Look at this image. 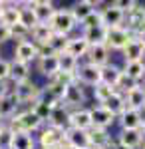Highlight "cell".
<instances>
[{
	"label": "cell",
	"instance_id": "cell-47",
	"mask_svg": "<svg viewBox=\"0 0 145 149\" xmlns=\"http://www.w3.org/2000/svg\"><path fill=\"white\" fill-rule=\"evenodd\" d=\"M139 149H145V145H141V147H139Z\"/></svg>",
	"mask_w": 145,
	"mask_h": 149
},
{
	"label": "cell",
	"instance_id": "cell-17",
	"mask_svg": "<svg viewBox=\"0 0 145 149\" xmlns=\"http://www.w3.org/2000/svg\"><path fill=\"white\" fill-rule=\"evenodd\" d=\"M36 62H38V72L42 76H46L48 80L56 78L58 74H60V58H58V54L46 56V58H38Z\"/></svg>",
	"mask_w": 145,
	"mask_h": 149
},
{
	"label": "cell",
	"instance_id": "cell-19",
	"mask_svg": "<svg viewBox=\"0 0 145 149\" xmlns=\"http://www.w3.org/2000/svg\"><path fill=\"white\" fill-rule=\"evenodd\" d=\"M32 10L38 18V24H48L52 20L54 12L58 10L54 6V2H48V0H34L32 2Z\"/></svg>",
	"mask_w": 145,
	"mask_h": 149
},
{
	"label": "cell",
	"instance_id": "cell-38",
	"mask_svg": "<svg viewBox=\"0 0 145 149\" xmlns=\"http://www.w3.org/2000/svg\"><path fill=\"white\" fill-rule=\"evenodd\" d=\"M112 4L115 6V8H117V10H121L123 14L127 16V14L133 10V8L137 6V4H139V2H135V0H115V2H112Z\"/></svg>",
	"mask_w": 145,
	"mask_h": 149
},
{
	"label": "cell",
	"instance_id": "cell-31",
	"mask_svg": "<svg viewBox=\"0 0 145 149\" xmlns=\"http://www.w3.org/2000/svg\"><path fill=\"white\" fill-rule=\"evenodd\" d=\"M84 38L89 46H98V44H105V36H107V28L103 26H96V28H88L84 30Z\"/></svg>",
	"mask_w": 145,
	"mask_h": 149
},
{
	"label": "cell",
	"instance_id": "cell-24",
	"mask_svg": "<svg viewBox=\"0 0 145 149\" xmlns=\"http://www.w3.org/2000/svg\"><path fill=\"white\" fill-rule=\"evenodd\" d=\"M100 105H101V107H105V109H107V111H109V113L117 119V117H119V113L125 109V97H123V93H119L117 90H113L112 95H109V97H107L103 103H100Z\"/></svg>",
	"mask_w": 145,
	"mask_h": 149
},
{
	"label": "cell",
	"instance_id": "cell-25",
	"mask_svg": "<svg viewBox=\"0 0 145 149\" xmlns=\"http://www.w3.org/2000/svg\"><path fill=\"white\" fill-rule=\"evenodd\" d=\"M123 97H125V107H131V109H137V111H143L145 109V88L143 86L133 88Z\"/></svg>",
	"mask_w": 145,
	"mask_h": 149
},
{
	"label": "cell",
	"instance_id": "cell-22",
	"mask_svg": "<svg viewBox=\"0 0 145 149\" xmlns=\"http://www.w3.org/2000/svg\"><path fill=\"white\" fill-rule=\"evenodd\" d=\"M86 58H88V64H93V66L101 68V66L109 64V50H107V46H105V44L89 46Z\"/></svg>",
	"mask_w": 145,
	"mask_h": 149
},
{
	"label": "cell",
	"instance_id": "cell-35",
	"mask_svg": "<svg viewBox=\"0 0 145 149\" xmlns=\"http://www.w3.org/2000/svg\"><path fill=\"white\" fill-rule=\"evenodd\" d=\"M30 109H32L34 113H36L38 117H40V119H42V123H44V121H48V117L52 115V111H54L56 107H52L50 103L42 102V100L38 97V100H36V102L32 103V107H30Z\"/></svg>",
	"mask_w": 145,
	"mask_h": 149
},
{
	"label": "cell",
	"instance_id": "cell-37",
	"mask_svg": "<svg viewBox=\"0 0 145 149\" xmlns=\"http://www.w3.org/2000/svg\"><path fill=\"white\" fill-rule=\"evenodd\" d=\"M12 135H14V131H12V129L6 125V123L0 127V149H10Z\"/></svg>",
	"mask_w": 145,
	"mask_h": 149
},
{
	"label": "cell",
	"instance_id": "cell-15",
	"mask_svg": "<svg viewBox=\"0 0 145 149\" xmlns=\"http://www.w3.org/2000/svg\"><path fill=\"white\" fill-rule=\"evenodd\" d=\"M117 143L127 149H139L143 145V133L141 129H121L117 133Z\"/></svg>",
	"mask_w": 145,
	"mask_h": 149
},
{
	"label": "cell",
	"instance_id": "cell-33",
	"mask_svg": "<svg viewBox=\"0 0 145 149\" xmlns=\"http://www.w3.org/2000/svg\"><path fill=\"white\" fill-rule=\"evenodd\" d=\"M34 145H36V139H34L30 133H24V131H14L10 149H34Z\"/></svg>",
	"mask_w": 145,
	"mask_h": 149
},
{
	"label": "cell",
	"instance_id": "cell-9",
	"mask_svg": "<svg viewBox=\"0 0 145 149\" xmlns=\"http://www.w3.org/2000/svg\"><path fill=\"white\" fill-rule=\"evenodd\" d=\"M89 119H91V129H107L115 121V117L101 105L89 107Z\"/></svg>",
	"mask_w": 145,
	"mask_h": 149
},
{
	"label": "cell",
	"instance_id": "cell-18",
	"mask_svg": "<svg viewBox=\"0 0 145 149\" xmlns=\"http://www.w3.org/2000/svg\"><path fill=\"white\" fill-rule=\"evenodd\" d=\"M0 24H4L6 28H12L16 24H20V4H6L2 2L0 8Z\"/></svg>",
	"mask_w": 145,
	"mask_h": 149
},
{
	"label": "cell",
	"instance_id": "cell-8",
	"mask_svg": "<svg viewBox=\"0 0 145 149\" xmlns=\"http://www.w3.org/2000/svg\"><path fill=\"white\" fill-rule=\"evenodd\" d=\"M14 60L24 62V64H32L38 60V46L34 44L32 40H20L16 48H14Z\"/></svg>",
	"mask_w": 145,
	"mask_h": 149
},
{
	"label": "cell",
	"instance_id": "cell-30",
	"mask_svg": "<svg viewBox=\"0 0 145 149\" xmlns=\"http://www.w3.org/2000/svg\"><path fill=\"white\" fill-rule=\"evenodd\" d=\"M121 72L127 78H131L133 81L139 84L141 80H145V62H125Z\"/></svg>",
	"mask_w": 145,
	"mask_h": 149
},
{
	"label": "cell",
	"instance_id": "cell-13",
	"mask_svg": "<svg viewBox=\"0 0 145 149\" xmlns=\"http://www.w3.org/2000/svg\"><path fill=\"white\" fill-rule=\"evenodd\" d=\"M68 10L72 14V18L76 20V24H82L86 18H89L93 12L98 10V8H96V2H91V0H79V2H74Z\"/></svg>",
	"mask_w": 145,
	"mask_h": 149
},
{
	"label": "cell",
	"instance_id": "cell-6",
	"mask_svg": "<svg viewBox=\"0 0 145 149\" xmlns=\"http://www.w3.org/2000/svg\"><path fill=\"white\" fill-rule=\"evenodd\" d=\"M131 32L125 28V26H117V28H107V36H105V46L107 50L112 52V50H117V52H121L123 46L127 44V40L131 38Z\"/></svg>",
	"mask_w": 145,
	"mask_h": 149
},
{
	"label": "cell",
	"instance_id": "cell-42",
	"mask_svg": "<svg viewBox=\"0 0 145 149\" xmlns=\"http://www.w3.org/2000/svg\"><path fill=\"white\" fill-rule=\"evenodd\" d=\"M6 93H10L8 81H0V95H6Z\"/></svg>",
	"mask_w": 145,
	"mask_h": 149
},
{
	"label": "cell",
	"instance_id": "cell-32",
	"mask_svg": "<svg viewBox=\"0 0 145 149\" xmlns=\"http://www.w3.org/2000/svg\"><path fill=\"white\" fill-rule=\"evenodd\" d=\"M20 24L24 28H28V30H32V28L38 26V18H36V14L32 10V2L20 4Z\"/></svg>",
	"mask_w": 145,
	"mask_h": 149
},
{
	"label": "cell",
	"instance_id": "cell-21",
	"mask_svg": "<svg viewBox=\"0 0 145 149\" xmlns=\"http://www.w3.org/2000/svg\"><path fill=\"white\" fill-rule=\"evenodd\" d=\"M70 127L82 129V131H89L91 129V119H89L88 107H79V109H72L70 111Z\"/></svg>",
	"mask_w": 145,
	"mask_h": 149
},
{
	"label": "cell",
	"instance_id": "cell-34",
	"mask_svg": "<svg viewBox=\"0 0 145 149\" xmlns=\"http://www.w3.org/2000/svg\"><path fill=\"white\" fill-rule=\"evenodd\" d=\"M58 58H60V72H62V74H76V70H78V66H79V62L76 58L70 56L68 52L58 54Z\"/></svg>",
	"mask_w": 145,
	"mask_h": 149
},
{
	"label": "cell",
	"instance_id": "cell-27",
	"mask_svg": "<svg viewBox=\"0 0 145 149\" xmlns=\"http://www.w3.org/2000/svg\"><path fill=\"white\" fill-rule=\"evenodd\" d=\"M26 80H30V66L24 64V62H18V60H12L8 81H12V86H14V84H20V81H26Z\"/></svg>",
	"mask_w": 145,
	"mask_h": 149
},
{
	"label": "cell",
	"instance_id": "cell-7",
	"mask_svg": "<svg viewBox=\"0 0 145 149\" xmlns=\"http://www.w3.org/2000/svg\"><path fill=\"white\" fill-rule=\"evenodd\" d=\"M86 103V93H84V88L79 84H70L64 88V95H62V105L64 107H74V109H79L82 105Z\"/></svg>",
	"mask_w": 145,
	"mask_h": 149
},
{
	"label": "cell",
	"instance_id": "cell-40",
	"mask_svg": "<svg viewBox=\"0 0 145 149\" xmlns=\"http://www.w3.org/2000/svg\"><path fill=\"white\" fill-rule=\"evenodd\" d=\"M10 78V62L0 58V81H8Z\"/></svg>",
	"mask_w": 145,
	"mask_h": 149
},
{
	"label": "cell",
	"instance_id": "cell-3",
	"mask_svg": "<svg viewBox=\"0 0 145 149\" xmlns=\"http://www.w3.org/2000/svg\"><path fill=\"white\" fill-rule=\"evenodd\" d=\"M48 26L52 28V32L58 36H70V32L78 26L76 24V20L72 18V14H70V10H64V8H60V10L54 12V16H52V20L48 22Z\"/></svg>",
	"mask_w": 145,
	"mask_h": 149
},
{
	"label": "cell",
	"instance_id": "cell-46",
	"mask_svg": "<svg viewBox=\"0 0 145 149\" xmlns=\"http://www.w3.org/2000/svg\"><path fill=\"white\" fill-rule=\"evenodd\" d=\"M2 125H4V121H0V127H2Z\"/></svg>",
	"mask_w": 145,
	"mask_h": 149
},
{
	"label": "cell",
	"instance_id": "cell-23",
	"mask_svg": "<svg viewBox=\"0 0 145 149\" xmlns=\"http://www.w3.org/2000/svg\"><path fill=\"white\" fill-rule=\"evenodd\" d=\"M89 50V44L86 42V38L84 36H74V38H68V44H66V50L70 56H74L76 60L79 62V58H86Z\"/></svg>",
	"mask_w": 145,
	"mask_h": 149
},
{
	"label": "cell",
	"instance_id": "cell-45",
	"mask_svg": "<svg viewBox=\"0 0 145 149\" xmlns=\"http://www.w3.org/2000/svg\"><path fill=\"white\" fill-rule=\"evenodd\" d=\"M60 149H76V147H72V145H68V143H64V145H62Z\"/></svg>",
	"mask_w": 145,
	"mask_h": 149
},
{
	"label": "cell",
	"instance_id": "cell-20",
	"mask_svg": "<svg viewBox=\"0 0 145 149\" xmlns=\"http://www.w3.org/2000/svg\"><path fill=\"white\" fill-rule=\"evenodd\" d=\"M18 107H20V103L16 102V97L10 93H6V95H0V121H10L12 117L16 115L18 111Z\"/></svg>",
	"mask_w": 145,
	"mask_h": 149
},
{
	"label": "cell",
	"instance_id": "cell-2",
	"mask_svg": "<svg viewBox=\"0 0 145 149\" xmlns=\"http://www.w3.org/2000/svg\"><path fill=\"white\" fill-rule=\"evenodd\" d=\"M12 95L16 97V102L24 105V103H34L38 97H40V92L42 88H38L32 80H26V81H20V84H14L10 88Z\"/></svg>",
	"mask_w": 145,
	"mask_h": 149
},
{
	"label": "cell",
	"instance_id": "cell-10",
	"mask_svg": "<svg viewBox=\"0 0 145 149\" xmlns=\"http://www.w3.org/2000/svg\"><path fill=\"white\" fill-rule=\"evenodd\" d=\"M100 20H101L103 28H117V26H123L125 14L121 10H117L113 4H107L105 8L100 10Z\"/></svg>",
	"mask_w": 145,
	"mask_h": 149
},
{
	"label": "cell",
	"instance_id": "cell-29",
	"mask_svg": "<svg viewBox=\"0 0 145 149\" xmlns=\"http://www.w3.org/2000/svg\"><path fill=\"white\" fill-rule=\"evenodd\" d=\"M30 36H32V42L36 46H42V44H48L52 38H54V32L48 24H38L36 28L30 30Z\"/></svg>",
	"mask_w": 145,
	"mask_h": 149
},
{
	"label": "cell",
	"instance_id": "cell-26",
	"mask_svg": "<svg viewBox=\"0 0 145 149\" xmlns=\"http://www.w3.org/2000/svg\"><path fill=\"white\" fill-rule=\"evenodd\" d=\"M112 135L107 129H89V147L93 149H109Z\"/></svg>",
	"mask_w": 145,
	"mask_h": 149
},
{
	"label": "cell",
	"instance_id": "cell-36",
	"mask_svg": "<svg viewBox=\"0 0 145 149\" xmlns=\"http://www.w3.org/2000/svg\"><path fill=\"white\" fill-rule=\"evenodd\" d=\"M112 92H113L112 88H107V86H103V84H98V86L93 88V100H96L98 105H100V103H103L109 95H112Z\"/></svg>",
	"mask_w": 145,
	"mask_h": 149
},
{
	"label": "cell",
	"instance_id": "cell-11",
	"mask_svg": "<svg viewBox=\"0 0 145 149\" xmlns=\"http://www.w3.org/2000/svg\"><path fill=\"white\" fill-rule=\"evenodd\" d=\"M121 54L125 58V62H145V46L139 42V38L135 34L127 40V44L123 46Z\"/></svg>",
	"mask_w": 145,
	"mask_h": 149
},
{
	"label": "cell",
	"instance_id": "cell-48",
	"mask_svg": "<svg viewBox=\"0 0 145 149\" xmlns=\"http://www.w3.org/2000/svg\"><path fill=\"white\" fill-rule=\"evenodd\" d=\"M88 149H93V147H88Z\"/></svg>",
	"mask_w": 145,
	"mask_h": 149
},
{
	"label": "cell",
	"instance_id": "cell-14",
	"mask_svg": "<svg viewBox=\"0 0 145 149\" xmlns=\"http://www.w3.org/2000/svg\"><path fill=\"white\" fill-rule=\"evenodd\" d=\"M64 141L76 149H88L89 147V131L68 127L66 131H64Z\"/></svg>",
	"mask_w": 145,
	"mask_h": 149
},
{
	"label": "cell",
	"instance_id": "cell-1",
	"mask_svg": "<svg viewBox=\"0 0 145 149\" xmlns=\"http://www.w3.org/2000/svg\"><path fill=\"white\" fill-rule=\"evenodd\" d=\"M6 125L10 127L12 131H24V133L32 135L34 131H38L42 127V119L28 107V109H22V111H16V115L10 121H6Z\"/></svg>",
	"mask_w": 145,
	"mask_h": 149
},
{
	"label": "cell",
	"instance_id": "cell-44",
	"mask_svg": "<svg viewBox=\"0 0 145 149\" xmlns=\"http://www.w3.org/2000/svg\"><path fill=\"white\" fill-rule=\"evenodd\" d=\"M109 149H127V147H123V145H119V143L115 141V143H112V145H109Z\"/></svg>",
	"mask_w": 145,
	"mask_h": 149
},
{
	"label": "cell",
	"instance_id": "cell-28",
	"mask_svg": "<svg viewBox=\"0 0 145 149\" xmlns=\"http://www.w3.org/2000/svg\"><path fill=\"white\" fill-rule=\"evenodd\" d=\"M48 125L56 127L60 131H66L68 127H70V111H68L64 105L56 107V109L52 111V115L48 117Z\"/></svg>",
	"mask_w": 145,
	"mask_h": 149
},
{
	"label": "cell",
	"instance_id": "cell-5",
	"mask_svg": "<svg viewBox=\"0 0 145 149\" xmlns=\"http://www.w3.org/2000/svg\"><path fill=\"white\" fill-rule=\"evenodd\" d=\"M74 78H76V84H79V86H89V88H96L101 81L100 80V68L93 66V64H88V62L78 66Z\"/></svg>",
	"mask_w": 145,
	"mask_h": 149
},
{
	"label": "cell",
	"instance_id": "cell-16",
	"mask_svg": "<svg viewBox=\"0 0 145 149\" xmlns=\"http://www.w3.org/2000/svg\"><path fill=\"white\" fill-rule=\"evenodd\" d=\"M119 78H121V68L115 66V64H112V62L100 68V80H101L100 84L107 86V88L115 90L117 84H119Z\"/></svg>",
	"mask_w": 145,
	"mask_h": 149
},
{
	"label": "cell",
	"instance_id": "cell-12",
	"mask_svg": "<svg viewBox=\"0 0 145 149\" xmlns=\"http://www.w3.org/2000/svg\"><path fill=\"white\" fill-rule=\"evenodd\" d=\"M143 113L137 109H131V107H125L117 117L121 129H143Z\"/></svg>",
	"mask_w": 145,
	"mask_h": 149
},
{
	"label": "cell",
	"instance_id": "cell-4",
	"mask_svg": "<svg viewBox=\"0 0 145 149\" xmlns=\"http://www.w3.org/2000/svg\"><path fill=\"white\" fill-rule=\"evenodd\" d=\"M38 143L42 149H60L66 141H64V131H60L52 125L42 127L40 135H38Z\"/></svg>",
	"mask_w": 145,
	"mask_h": 149
},
{
	"label": "cell",
	"instance_id": "cell-43",
	"mask_svg": "<svg viewBox=\"0 0 145 149\" xmlns=\"http://www.w3.org/2000/svg\"><path fill=\"white\" fill-rule=\"evenodd\" d=\"M135 36L139 38V42H141V44H143V46H145V28H143V30H139V32H137V34H135Z\"/></svg>",
	"mask_w": 145,
	"mask_h": 149
},
{
	"label": "cell",
	"instance_id": "cell-39",
	"mask_svg": "<svg viewBox=\"0 0 145 149\" xmlns=\"http://www.w3.org/2000/svg\"><path fill=\"white\" fill-rule=\"evenodd\" d=\"M82 26H84V30H88V28H96V26H101V20H100V10H96L89 18H86L84 22H82Z\"/></svg>",
	"mask_w": 145,
	"mask_h": 149
},
{
	"label": "cell",
	"instance_id": "cell-41",
	"mask_svg": "<svg viewBox=\"0 0 145 149\" xmlns=\"http://www.w3.org/2000/svg\"><path fill=\"white\" fill-rule=\"evenodd\" d=\"M8 40H12L10 38V28H6L4 24H0V44L8 42Z\"/></svg>",
	"mask_w": 145,
	"mask_h": 149
}]
</instances>
